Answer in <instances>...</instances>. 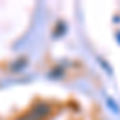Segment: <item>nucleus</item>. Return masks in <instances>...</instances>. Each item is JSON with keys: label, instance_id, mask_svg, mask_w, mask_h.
Here are the masks:
<instances>
[{"label": "nucleus", "instance_id": "7ed1b4c3", "mask_svg": "<svg viewBox=\"0 0 120 120\" xmlns=\"http://www.w3.org/2000/svg\"><path fill=\"white\" fill-rule=\"evenodd\" d=\"M98 61H99V63L102 64V67H104V69L107 71V74H112V69H109V64H107V63H106V61L102 59V58H98Z\"/></svg>", "mask_w": 120, "mask_h": 120}, {"label": "nucleus", "instance_id": "f257e3e1", "mask_svg": "<svg viewBox=\"0 0 120 120\" xmlns=\"http://www.w3.org/2000/svg\"><path fill=\"white\" fill-rule=\"evenodd\" d=\"M51 112H53V107H51V104H48V102H37V104H34V107H32V115L37 120L50 117ZM34 117H32V119H34Z\"/></svg>", "mask_w": 120, "mask_h": 120}, {"label": "nucleus", "instance_id": "f03ea898", "mask_svg": "<svg viewBox=\"0 0 120 120\" xmlns=\"http://www.w3.org/2000/svg\"><path fill=\"white\" fill-rule=\"evenodd\" d=\"M107 104H109V107H111V109H112L114 112H117V114L120 112V109L117 107V106H115V102H114V99H111V98H107Z\"/></svg>", "mask_w": 120, "mask_h": 120}]
</instances>
